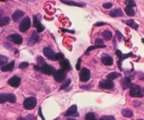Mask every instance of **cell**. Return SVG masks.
Returning a JSON list of instances; mask_svg holds the SVG:
<instances>
[{"mask_svg":"<svg viewBox=\"0 0 144 120\" xmlns=\"http://www.w3.org/2000/svg\"><path fill=\"white\" fill-rule=\"evenodd\" d=\"M129 95L133 98H142L144 96L143 89L139 85H133L130 88Z\"/></svg>","mask_w":144,"mask_h":120,"instance_id":"cell-1","label":"cell"},{"mask_svg":"<svg viewBox=\"0 0 144 120\" xmlns=\"http://www.w3.org/2000/svg\"><path fill=\"white\" fill-rule=\"evenodd\" d=\"M37 105V98L34 97H30L24 100L23 107L27 110H31L36 107Z\"/></svg>","mask_w":144,"mask_h":120,"instance_id":"cell-2","label":"cell"},{"mask_svg":"<svg viewBox=\"0 0 144 120\" xmlns=\"http://www.w3.org/2000/svg\"><path fill=\"white\" fill-rule=\"evenodd\" d=\"M17 101V97L13 94H0V103L3 104L6 101L10 103H15Z\"/></svg>","mask_w":144,"mask_h":120,"instance_id":"cell-3","label":"cell"},{"mask_svg":"<svg viewBox=\"0 0 144 120\" xmlns=\"http://www.w3.org/2000/svg\"><path fill=\"white\" fill-rule=\"evenodd\" d=\"M54 76V79L56 82L58 83H61L62 81H65L66 79V71L63 70V69H58L56 70V72L55 73V74L53 75Z\"/></svg>","mask_w":144,"mask_h":120,"instance_id":"cell-4","label":"cell"},{"mask_svg":"<svg viewBox=\"0 0 144 120\" xmlns=\"http://www.w3.org/2000/svg\"><path fill=\"white\" fill-rule=\"evenodd\" d=\"M116 55L118 57V66L120 69V70H122V63L123 60H125V58H129L130 56H133V53L130 52V53H128V54H123L120 50H116Z\"/></svg>","mask_w":144,"mask_h":120,"instance_id":"cell-5","label":"cell"},{"mask_svg":"<svg viewBox=\"0 0 144 120\" xmlns=\"http://www.w3.org/2000/svg\"><path fill=\"white\" fill-rule=\"evenodd\" d=\"M90 78V71L87 68H83L79 73V80L82 82H87Z\"/></svg>","mask_w":144,"mask_h":120,"instance_id":"cell-6","label":"cell"},{"mask_svg":"<svg viewBox=\"0 0 144 120\" xmlns=\"http://www.w3.org/2000/svg\"><path fill=\"white\" fill-rule=\"evenodd\" d=\"M30 27V20L28 17H26L20 23V31L22 33L26 32Z\"/></svg>","mask_w":144,"mask_h":120,"instance_id":"cell-7","label":"cell"},{"mask_svg":"<svg viewBox=\"0 0 144 120\" xmlns=\"http://www.w3.org/2000/svg\"><path fill=\"white\" fill-rule=\"evenodd\" d=\"M43 73H45L47 75H54L55 73L56 72L54 66L49 65V64H45L43 66H41V69H40Z\"/></svg>","mask_w":144,"mask_h":120,"instance_id":"cell-8","label":"cell"},{"mask_svg":"<svg viewBox=\"0 0 144 120\" xmlns=\"http://www.w3.org/2000/svg\"><path fill=\"white\" fill-rule=\"evenodd\" d=\"M99 87L101 89H106V90H110L115 87V83L112 80H102L99 83Z\"/></svg>","mask_w":144,"mask_h":120,"instance_id":"cell-9","label":"cell"},{"mask_svg":"<svg viewBox=\"0 0 144 120\" xmlns=\"http://www.w3.org/2000/svg\"><path fill=\"white\" fill-rule=\"evenodd\" d=\"M39 41H40V37L38 34V32L34 31L28 39V44L29 45H34V44L38 43Z\"/></svg>","mask_w":144,"mask_h":120,"instance_id":"cell-10","label":"cell"},{"mask_svg":"<svg viewBox=\"0 0 144 120\" xmlns=\"http://www.w3.org/2000/svg\"><path fill=\"white\" fill-rule=\"evenodd\" d=\"M43 53L45 57H47L49 59H51L52 61H54V58L56 53H55V52L49 47H46L43 49Z\"/></svg>","mask_w":144,"mask_h":120,"instance_id":"cell-11","label":"cell"},{"mask_svg":"<svg viewBox=\"0 0 144 120\" xmlns=\"http://www.w3.org/2000/svg\"><path fill=\"white\" fill-rule=\"evenodd\" d=\"M121 83H122L123 90H125L127 88H131L133 86V84L132 83V79L130 77H124L122 80Z\"/></svg>","mask_w":144,"mask_h":120,"instance_id":"cell-12","label":"cell"},{"mask_svg":"<svg viewBox=\"0 0 144 120\" xmlns=\"http://www.w3.org/2000/svg\"><path fill=\"white\" fill-rule=\"evenodd\" d=\"M101 62L105 66H111L113 64V58L107 54L104 53L101 56Z\"/></svg>","mask_w":144,"mask_h":120,"instance_id":"cell-13","label":"cell"},{"mask_svg":"<svg viewBox=\"0 0 144 120\" xmlns=\"http://www.w3.org/2000/svg\"><path fill=\"white\" fill-rule=\"evenodd\" d=\"M20 82H21V79L20 77H17V76H15V77H11L9 80H8V83L13 87H17L20 86Z\"/></svg>","mask_w":144,"mask_h":120,"instance_id":"cell-14","label":"cell"},{"mask_svg":"<svg viewBox=\"0 0 144 120\" xmlns=\"http://www.w3.org/2000/svg\"><path fill=\"white\" fill-rule=\"evenodd\" d=\"M34 26L35 27V28L37 29V31L38 33L42 32L44 30V27L41 24V23L40 22V20L38 18L37 16L34 17Z\"/></svg>","mask_w":144,"mask_h":120,"instance_id":"cell-15","label":"cell"},{"mask_svg":"<svg viewBox=\"0 0 144 120\" xmlns=\"http://www.w3.org/2000/svg\"><path fill=\"white\" fill-rule=\"evenodd\" d=\"M8 39L13 41L16 44H20L23 42V38L19 34H12L8 37Z\"/></svg>","mask_w":144,"mask_h":120,"instance_id":"cell-16","label":"cell"},{"mask_svg":"<svg viewBox=\"0 0 144 120\" xmlns=\"http://www.w3.org/2000/svg\"><path fill=\"white\" fill-rule=\"evenodd\" d=\"M59 65L62 68V69L65 70V71H68L71 69V65L69 62V60L67 59H62L59 62Z\"/></svg>","mask_w":144,"mask_h":120,"instance_id":"cell-17","label":"cell"},{"mask_svg":"<svg viewBox=\"0 0 144 120\" xmlns=\"http://www.w3.org/2000/svg\"><path fill=\"white\" fill-rule=\"evenodd\" d=\"M109 15L112 17H119L123 16V13H122V11L121 10L120 8H116V9L111 10L109 12Z\"/></svg>","mask_w":144,"mask_h":120,"instance_id":"cell-18","label":"cell"},{"mask_svg":"<svg viewBox=\"0 0 144 120\" xmlns=\"http://www.w3.org/2000/svg\"><path fill=\"white\" fill-rule=\"evenodd\" d=\"M23 15H24V12L23 11L20 10V9L16 10L15 13L13 14V20L14 21H18L22 17H23Z\"/></svg>","mask_w":144,"mask_h":120,"instance_id":"cell-19","label":"cell"},{"mask_svg":"<svg viewBox=\"0 0 144 120\" xmlns=\"http://www.w3.org/2000/svg\"><path fill=\"white\" fill-rule=\"evenodd\" d=\"M75 114L77 115V106L76 105V104H73V105H72V106L66 111V112L65 113V115L68 117V116L74 115Z\"/></svg>","mask_w":144,"mask_h":120,"instance_id":"cell-20","label":"cell"},{"mask_svg":"<svg viewBox=\"0 0 144 120\" xmlns=\"http://www.w3.org/2000/svg\"><path fill=\"white\" fill-rule=\"evenodd\" d=\"M61 2L64 4L70 5V6H79V7H85L86 6V4L82 3H76V2H73V1H66V0H62Z\"/></svg>","mask_w":144,"mask_h":120,"instance_id":"cell-21","label":"cell"},{"mask_svg":"<svg viewBox=\"0 0 144 120\" xmlns=\"http://www.w3.org/2000/svg\"><path fill=\"white\" fill-rule=\"evenodd\" d=\"M14 66H15V62L13 61V62H11L10 63H8V64H6V66H4L3 67H2V68H1V70H2L3 72L10 71V70L13 69Z\"/></svg>","mask_w":144,"mask_h":120,"instance_id":"cell-22","label":"cell"},{"mask_svg":"<svg viewBox=\"0 0 144 120\" xmlns=\"http://www.w3.org/2000/svg\"><path fill=\"white\" fill-rule=\"evenodd\" d=\"M124 23H125L128 26H129L130 27H132L134 30H138L139 28V25L133 20H125Z\"/></svg>","mask_w":144,"mask_h":120,"instance_id":"cell-23","label":"cell"},{"mask_svg":"<svg viewBox=\"0 0 144 120\" xmlns=\"http://www.w3.org/2000/svg\"><path fill=\"white\" fill-rule=\"evenodd\" d=\"M122 114L124 117H126V118H131L133 116V112L132 110L130 109H123L122 111Z\"/></svg>","mask_w":144,"mask_h":120,"instance_id":"cell-24","label":"cell"},{"mask_svg":"<svg viewBox=\"0 0 144 120\" xmlns=\"http://www.w3.org/2000/svg\"><path fill=\"white\" fill-rule=\"evenodd\" d=\"M120 76H121L120 73H116V72H113V73H109L107 76V80H113L116 79L117 77H120Z\"/></svg>","mask_w":144,"mask_h":120,"instance_id":"cell-25","label":"cell"},{"mask_svg":"<svg viewBox=\"0 0 144 120\" xmlns=\"http://www.w3.org/2000/svg\"><path fill=\"white\" fill-rule=\"evenodd\" d=\"M106 48V45L104 44H99V45H94V46H90L87 49V51L86 52V55H88V52L92 51V50H94V49H104Z\"/></svg>","mask_w":144,"mask_h":120,"instance_id":"cell-26","label":"cell"},{"mask_svg":"<svg viewBox=\"0 0 144 120\" xmlns=\"http://www.w3.org/2000/svg\"><path fill=\"white\" fill-rule=\"evenodd\" d=\"M102 36L106 41H109L111 39V38H112V34H111V32L109 31H104L102 33Z\"/></svg>","mask_w":144,"mask_h":120,"instance_id":"cell-27","label":"cell"},{"mask_svg":"<svg viewBox=\"0 0 144 120\" xmlns=\"http://www.w3.org/2000/svg\"><path fill=\"white\" fill-rule=\"evenodd\" d=\"M7 62H8V58L6 56H4L3 55H0V66H1V68L6 66Z\"/></svg>","mask_w":144,"mask_h":120,"instance_id":"cell-28","label":"cell"},{"mask_svg":"<svg viewBox=\"0 0 144 120\" xmlns=\"http://www.w3.org/2000/svg\"><path fill=\"white\" fill-rule=\"evenodd\" d=\"M125 13L128 15V16H129V17H133L135 15V11L133 10V8H130V7L126 6L125 8Z\"/></svg>","mask_w":144,"mask_h":120,"instance_id":"cell-29","label":"cell"},{"mask_svg":"<svg viewBox=\"0 0 144 120\" xmlns=\"http://www.w3.org/2000/svg\"><path fill=\"white\" fill-rule=\"evenodd\" d=\"M9 23V18L7 17H1V19H0V26L1 27H3V26L8 24Z\"/></svg>","mask_w":144,"mask_h":120,"instance_id":"cell-30","label":"cell"},{"mask_svg":"<svg viewBox=\"0 0 144 120\" xmlns=\"http://www.w3.org/2000/svg\"><path fill=\"white\" fill-rule=\"evenodd\" d=\"M70 83H71V80H70L69 78L66 79V80H65V81H64V83H62V86L60 87L59 90H63V89H66V87H68L69 86Z\"/></svg>","mask_w":144,"mask_h":120,"instance_id":"cell-31","label":"cell"},{"mask_svg":"<svg viewBox=\"0 0 144 120\" xmlns=\"http://www.w3.org/2000/svg\"><path fill=\"white\" fill-rule=\"evenodd\" d=\"M85 120H96V115L93 112H89L85 116Z\"/></svg>","mask_w":144,"mask_h":120,"instance_id":"cell-32","label":"cell"},{"mask_svg":"<svg viewBox=\"0 0 144 120\" xmlns=\"http://www.w3.org/2000/svg\"><path fill=\"white\" fill-rule=\"evenodd\" d=\"M64 58V55L61 52L59 53H56L55 55V58H54V61H57V60H62Z\"/></svg>","mask_w":144,"mask_h":120,"instance_id":"cell-33","label":"cell"},{"mask_svg":"<svg viewBox=\"0 0 144 120\" xmlns=\"http://www.w3.org/2000/svg\"><path fill=\"white\" fill-rule=\"evenodd\" d=\"M100 120H115V118L112 115H104L100 118Z\"/></svg>","mask_w":144,"mask_h":120,"instance_id":"cell-34","label":"cell"},{"mask_svg":"<svg viewBox=\"0 0 144 120\" xmlns=\"http://www.w3.org/2000/svg\"><path fill=\"white\" fill-rule=\"evenodd\" d=\"M37 62H38V63L39 65H41L42 66L46 64L45 62H44V59L41 56H38V57H37Z\"/></svg>","mask_w":144,"mask_h":120,"instance_id":"cell-35","label":"cell"},{"mask_svg":"<svg viewBox=\"0 0 144 120\" xmlns=\"http://www.w3.org/2000/svg\"><path fill=\"white\" fill-rule=\"evenodd\" d=\"M125 3H126V5H127V6L128 7H130V8H133V7H135L136 5V3L134 2V1H133V0H129V1H126L125 2Z\"/></svg>","mask_w":144,"mask_h":120,"instance_id":"cell-36","label":"cell"},{"mask_svg":"<svg viewBox=\"0 0 144 120\" xmlns=\"http://www.w3.org/2000/svg\"><path fill=\"white\" fill-rule=\"evenodd\" d=\"M28 66H29V63H27V62H23V63H21L20 64L19 67H20V69H25V68H27Z\"/></svg>","mask_w":144,"mask_h":120,"instance_id":"cell-37","label":"cell"},{"mask_svg":"<svg viewBox=\"0 0 144 120\" xmlns=\"http://www.w3.org/2000/svg\"><path fill=\"white\" fill-rule=\"evenodd\" d=\"M112 3H104L103 4V7L104 9H111V7H112Z\"/></svg>","mask_w":144,"mask_h":120,"instance_id":"cell-38","label":"cell"},{"mask_svg":"<svg viewBox=\"0 0 144 120\" xmlns=\"http://www.w3.org/2000/svg\"><path fill=\"white\" fill-rule=\"evenodd\" d=\"M35 119H36V118L31 114H30L27 117H25V120H35Z\"/></svg>","mask_w":144,"mask_h":120,"instance_id":"cell-39","label":"cell"},{"mask_svg":"<svg viewBox=\"0 0 144 120\" xmlns=\"http://www.w3.org/2000/svg\"><path fill=\"white\" fill-rule=\"evenodd\" d=\"M103 40L102 39H96L95 40V44H96V45H99V44H103Z\"/></svg>","mask_w":144,"mask_h":120,"instance_id":"cell-40","label":"cell"},{"mask_svg":"<svg viewBox=\"0 0 144 120\" xmlns=\"http://www.w3.org/2000/svg\"><path fill=\"white\" fill-rule=\"evenodd\" d=\"M80 64H81V58H79L78 59V63L76 64V69L77 70H80Z\"/></svg>","mask_w":144,"mask_h":120,"instance_id":"cell-41","label":"cell"},{"mask_svg":"<svg viewBox=\"0 0 144 120\" xmlns=\"http://www.w3.org/2000/svg\"><path fill=\"white\" fill-rule=\"evenodd\" d=\"M116 34H117V38H118V41H121L122 38H123V36H122V34L119 32V31H116Z\"/></svg>","mask_w":144,"mask_h":120,"instance_id":"cell-42","label":"cell"},{"mask_svg":"<svg viewBox=\"0 0 144 120\" xmlns=\"http://www.w3.org/2000/svg\"><path fill=\"white\" fill-rule=\"evenodd\" d=\"M39 115H40V117L41 118V119H42V120H45V118H44V115H43V114H42L41 107H40V108H39Z\"/></svg>","mask_w":144,"mask_h":120,"instance_id":"cell-43","label":"cell"},{"mask_svg":"<svg viewBox=\"0 0 144 120\" xmlns=\"http://www.w3.org/2000/svg\"><path fill=\"white\" fill-rule=\"evenodd\" d=\"M107 24V23H104V22H98L97 23H95L94 26L95 27H99V26H103V25H105Z\"/></svg>","mask_w":144,"mask_h":120,"instance_id":"cell-44","label":"cell"},{"mask_svg":"<svg viewBox=\"0 0 144 120\" xmlns=\"http://www.w3.org/2000/svg\"><path fill=\"white\" fill-rule=\"evenodd\" d=\"M62 31H64V32H70V33H72V34H74V33H75L74 31H69V30H66V29H65V28H62Z\"/></svg>","mask_w":144,"mask_h":120,"instance_id":"cell-45","label":"cell"},{"mask_svg":"<svg viewBox=\"0 0 144 120\" xmlns=\"http://www.w3.org/2000/svg\"><path fill=\"white\" fill-rule=\"evenodd\" d=\"M80 88H82V89H86V90H90V89L91 88V87H90V86H81Z\"/></svg>","mask_w":144,"mask_h":120,"instance_id":"cell-46","label":"cell"},{"mask_svg":"<svg viewBox=\"0 0 144 120\" xmlns=\"http://www.w3.org/2000/svg\"><path fill=\"white\" fill-rule=\"evenodd\" d=\"M17 120H25V118H23V117H19L17 118Z\"/></svg>","mask_w":144,"mask_h":120,"instance_id":"cell-47","label":"cell"},{"mask_svg":"<svg viewBox=\"0 0 144 120\" xmlns=\"http://www.w3.org/2000/svg\"><path fill=\"white\" fill-rule=\"evenodd\" d=\"M137 120H143V119H137Z\"/></svg>","mask_w":144,"mask_h":120,"instance_id":"cell-48","label":"cell"},{"mask_svg":"<svg viewBox=\"0 0 144 120\" xmlns=\"http://www.w3.org/2000/svg\"><path fill=\"white\" fill-rule=\"evenodd\" d=\"M58 118H56V119H55V120H58Z\"/></svg>","mask_w":144,"mask_h":120,"instance_id":"cell-49","label":"cell"}]
</instances>
